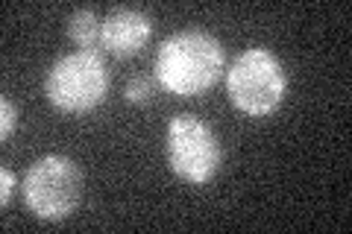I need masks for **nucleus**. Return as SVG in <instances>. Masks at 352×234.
I'll return each instance as SVG.
<instances>
[{"instance_id":"nucleus-1","label":"nucleus","mask_w":352,"mask_h":234,"mask_svg":"<svg viewBox=\"0 0 352 234\" xmlns=\"http://www.w3.org/2000/svg\"><path fill=\"white\" fill-rule=\"evenodd\" d=\"M226 50L206 30H179L159 44L156 80L173 97L206 94L223 76Z\"/></svg>"},{"instance_id":"nucleus-2","label":"nucleus","mask_w":352,"mask_h":234,"mask_svg":"<svg viewBox=\"0 0 352 234\" xmlns=\"http://www.w3.org/2000/svg\"><path fill=\"white\" fill-rule=\"evenodd\" d=\"M226 94L229 103L247 117L273 115L288 94V73L279 56L267 47H247L238 53L226 71Z\"/></svg>"},{"instance_id":"nucleus-3","label":"nucleus","mask_w":352,"mask_h":234,"mask_svg":"<svg viewBox=\"0 0 352 234\" xmlns=\"http://www.w3.org/2000/svg\"><path fill=\"white\" fill-rule=\"evenodd\" d=\"M112 76L97 50H76L56 59L44 76V94L62 115H88L109 97Z\"/></svg>"},{"instance_id":"nucleus-4","label":"nucleus","mask_w":352,"mask_h":234,"mask_svg":"<svg viewBox=\"0 0 352 234\" xmlns=\"http://www.w3.org/2000/svg\"><path fill=\"white\" fill-rule=\"evenodd\" d=\"M82 170L76 167L74 159L68 155H41L36 159L21 182V196L32 217L44 222H59L71 217L76 205L82 202Z\"/></svg>"},{"instance_id":"nucleus-5","label":"nucleus","mask_w":352,"mask_h":234,"mask_svg":"<svg viewBox=\"0 0 352 234\" xmlns=\"http://www.w3.org/2000/svg\"><path fill=\"white\" fill-rule=\"evenodd\" d=\"M168 164L188 185H208L220 170L223 150L214 129L197 115H176L168 124Z\"/></svg>"},{"instance_id":"nucleus-6","label":"nucleus","mask_w":352,"mask_h":234,"mask_svg":"<svg viewBox=\"0 0 352 234\" xmlns=\"http://www.w3.org/2000/svg\"><path fill=\"white\" fill-rule=\"evenodd\" d=\"M153 36V18L141 9H112L103 18L100 30V47L106 53L118 56V59H129L147 47V41Z\"/></svg>"},{"instance_id":"nucleus-7","label":"nucleus","mask_w":352,"mask_h":234,"mask_svg":"<svg viewBox=\"0 0 352 234\" xmlns=\"http://www.w3.org/2000/svg\"><path fill=\"white\" fill-rule=\"evenodd\" d=\"M100 30H103V21L94 9H76L68 18V38L80 50H94L100 44Z\"/></svg>"},{"instance_id":"nucleus-8","label":"nucleus","mask_w":352,"mask_h":234,"mask_svg":"<svg viewBox=\"0 0 352 234\" xmlns=\"http://www.w3.org/2000/svg\"><path fill=\"white\" fill-rule=\"evenodd\" d=\"M153 94V82L147 80V76H132V80L126 82L124 88V97H126V103L132 106H141V103H147Z\"/></svg>"},{"instance_id":"nucleus-9","label":"nucleus","mask_w":352,"mask_h":234,"mask_svg":"<svg viewBox=\"0 0 352 234\" xmlns=\"http://www.w3.org/2000/svg\"><path fill=\"white\" fill-rule=\"evenodd\" d=\"M18 129V106L9 97L0 100V138L9 141Z\"/></svg>"},{"instance_id":"nucleus-10","label":"nucleus","mask_w":352,"mask_h":234,"mask_svg":"<svg viewBox=\"0 0 352 234\" xmlns=\"http://www.w3.org/2000/svg\"><path fill=\"white\" fill-rule=\"evenodd\" d=\"M15 187H18V179H15V173L9 170V167H0V205H9L12 202V194H15Z\"/></svg>"}]
</instances>
